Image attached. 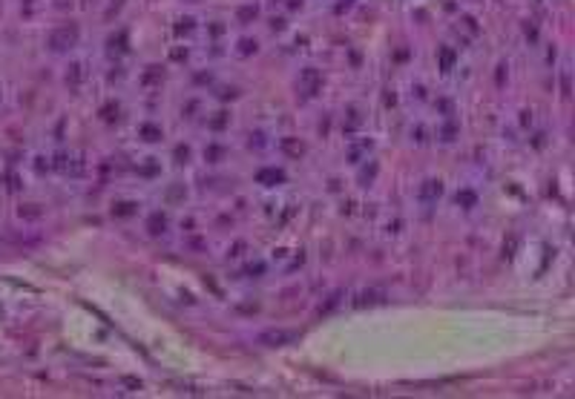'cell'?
Listing matches in <instances>:
<instances>
[{
	"label": "cell",
	"mask_w": 575,
	"mask_h": 399,
	"mask_svg": "<svg viewBox=\"0 0 575 399\" xmlns=\"http://www.w3.org/2000/svg\"><path fill=\"white\" fill-rule=\"evenodd\" d=\"M242 49H239V52H242V55H250V52H256V40H242Z\"/></svg>",
	"instance_id": "cell-16"
},
{
	"label": "cell",
	"mask_w": 575,
	"mask_h": 399,
	"mask_svg": "<svg viewBox=\"0 0 575 399\" xmlns=\"http://www.w3.org/2000/svg\"><path fill=\"white\" fill-rule=\"evenodd\" d=\"M299 83L305 86V95H316V89L322 86V78L316 69H305L302 72V78H299Z\"/></svg>",
	"instance_id": "cell-6"
},
{
	"label": "cell",
	"mask_w": 575,
	"mask_h": 399,
	"mask_svg": "<svg viewBox=\"0 0 575 399\" xmlns=\"http://www.w3.org/2000/svg\"><path fill=\"white\" fill-rule=\"evenodd\" d=\"M299 339V333L296 331H264L262 336H259V342L262 345H268V348H282V345H290V342H296Z\"/></svg>",
	"instance_id": "cell-2"
},
{
	"label": "cell",
	"mask_w": 575,
	"mask_h": 399,
	"mask_svg": "<svg viewBox=\"0 0 575 399\" xmlns=\"http://www.w3.org/2000/svg\"><path fill=\"white\" fill-rule=\"evenodd\" d=\"M440 195H443V184L437 181V178H426V181L420 184V190H417V201H420V204H434Z\"/></svg>",
	"instance_id": "cell-3"
},
{
	"label": "cell",
	"mask_w": 575,
	"mask_h": 399,
	"mask_svg": "<svg viewBox=\"0 0 575 399\" xmlns=\"http://www.w3.org/2000/svg\"><path fill=\"white\" fill-rule=\"evenodd\" d=\"M132 213V204H118V210H115V216H130Z\"/></svg>",
	"instance_id": "cell-19"
},
{
	"label": "cell",
	"mask_w": 575,
	"mask_h": 399,
	"mask_svg": "<svg viewBox=\"0 0 575 399\" xmlns=\"http://www.w3.org/2000/svg\"><path fill=\"white\" fill-rule=\"evenodd\" d=\"M458 204H460V207H466V210L478 204V195H474V190H460V193H458Z\"/></svg>",
	"instance_id": "cell-10"
},
{
	"label": "cell",
	"mask_w": 575,
	"mask_h": 399,
	"mask_svg": "<svg viewBox=\"0 0 575 399\" xmlns=\"http://www.w3.org/2000/svg\"><path fill=\"white\" fill-rule=\"evenodd\" d=\"M204 158L210 161V164H216V161L222 158V147H216V144H210V147L204 149Z\"/></svg>",
	"instance_id": "cell-15"
},
{
	"label": "cell",
	"mask_w": 575,
	"mask_h": 399,
	"mask_svg": "<svg viewBox=\"0 0 575 399\" xmlns=\"http://www.w3.org/2000/svg\"><path fill=\"white\" fill-rule=\"evenodd\" d=\"M437 135H440V141H443V144H452V141H454V135H458V126L452 124V121H446V124L440 126V132H437Z\"/></svg>",
	"instance_id": "cell-9"
},
{
	"label": "cell",
	"mask_w": 575,
	"mask_h": 399,
	"mask_svg": "<svg viewBox=\"0 0 575 399\" xmlns=\"http://www.w3.org/2000/svg\"><path fill=\"white\" fill-rule=\"evenodd\" d=\"M75 40H78V29H75V26H60V29H55V32L49 34V49L64 52V49H69Z\"/></svg>",
	"instance_id": "cell-1"
},
{
	"label": "cell",
	"mask_w": 575,
	"mask_h": 399,
	"mask_svg": "<svg viewBox=\"0 0 575 399\" xmlns=\"http://www.w3.org/2000/svg\"><path fill=\"white\" fill-rule=\"evenodd\" d=\"M382 302H386V293H382V290H362V293L354 299V308H374V305H382Z\"/></svg>",
	"instance_id": "cell-4"
},
{
	"label": "cell",
	"mask_w": 575,
	"mask_h": 399,
	"mask_svg": "<svg viewBox=\"0 0 575 399\" xmlns=\"http://www.w3.org/2000/svg\"><path fill=\"white\" fill-rule=\"evenodd\" d=\"M164 227H167V218L161 216V213H152V216L147 218V230L152 233V236H158V233H164Z\"/></svg>",
	"instance_id": "cell-8"
},
{
	"label": "cell",
	"mask_w": 575,
	"mask_h": 399,
	"mask_svg": "<svg viewBox=\"0 0 575 399\" xmlns=\"http://www.w3.org/2000/svg\"><path fill=\"white\" fill-rule=\"evenodd\" d=\"M138 135L144 138V141H161V126H156V124H141L138 126Z\"/></svg>",
	"instance_id": "cell-7"
},
{
	"label": "cell",
	"mask_w": 575,
	"mask_h": 399,
	"mask_svg": "<svg viewBox=\"0 0 575 399\" xmlns=\"http://www.w3.org/2000/svg\"><path fill=\"white\" fill-rule=\"evenodd\" d=\"M368 149H371V141H362V144H356V147L348 149V158L356 164V161H360V155H362V152H368Z\"/></svg>",
	"instance_id": "cell-12"
},
{
	"label": "cell",
	"mask_w": 575,
	"mask_h": 399,
	"mask_svg": "<svg viewBox=\"0 0 575 399\" xmlns=\"http://www.w3.org/2000/svg\"><path fill=\"white\" fill-rule=\"evenodd\" d=\"M176 29H178V32H190V29H193V20H190V17H184V20H178V26H176Z\"/></svg>",
	"instance_id": "cell-18"
},
{
	"label": "cell",
	"mask_w": 575,
	"mask_h": 399,
	"mask_svg": "<svg viewBox=\"0 0 575 399\" xmlns=\"http://www.w3.org/2000/svg\"><path fill=\"white\" fill-rule=\"evenodd\" d=\"M440 63H443V72H448L452 63H454V52L452 49H440Z\"/></svg>",
	"instance_id": "cell-13"
},
{
	"label": "cell",
	"mask_w": 575,
	"mask_h": 399,
	"mask_svg": "<svg viewBox=\"0 0 575 399\" xmlns=\"http://www.w3.org/2000/svg\"><path fill=\"white\" fill-rule=\"evenodd\" d=\"M256 181L264 184V187H274V184H282V181H285V172L276 170V167H262V170L256 172Z\"/></svg>",
	"instance_id": "cell-5"
},
{
	"label": "cell",
	"mask_w": 575,
	"mask_h": 399,
	"mask_svg": "<svg viewBox=\"0 0 575 399\" xmlns=\"http://www.w3.org/2000/svg\"><path fill=\"white\" fill-rule=\"evenodd\" d=\"M282 149H285L288 155H296V158L305 152V147H302V144H296L294 138H285V141H282Z\"/></svg>",
	"instance_id": "cell-11"
},
{
	"label": "cell",
	"mask_w": 575,
	"mask_h": 399,
	"mask_svg": "<svg viewBox=\"0 0 575 399\" xmlns=\"http://www.w3.org/2000/svg\"><path fill=\"white\" fill-rule=\"evenodd\" d=\"M236 14H239V20H242V23H250L253 17H256V6H242Z\"/></svg>",
	"instance_id": "cell-14"
},
{
	"label": "cell",
	"mask_w": 575,
	"mask_h": 399,
	"mask_svg": "<svg viewBox=\"0 0 575 399\" xmlns=\"http://www.w3.org/2000/svg\"><path fill=\"white\" fill-rule=\"evenodd\" d=\"M187 158H190V149H187V147H176V161H178V164H184Z\"/></svg>",
	"instance_id": "cell-17"
}]
</instances>
